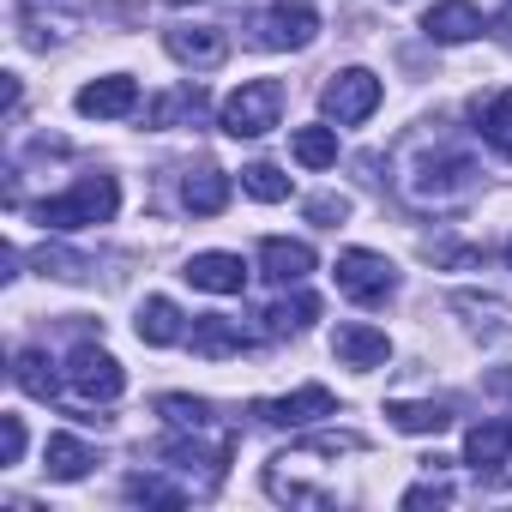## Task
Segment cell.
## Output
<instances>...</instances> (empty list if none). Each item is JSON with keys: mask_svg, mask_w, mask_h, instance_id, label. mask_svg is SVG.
<instances>
[{"mask_svg": "<svg viewBox=\"0 0 512 512\" xmlns=\"http://www.w3.org/2000/svg\"><path fill=\"white\" fill-rule=\"evenodd\" d=\"M187 338V320H181V308L169 302V296H151L145 308H139V344H151V350H169V344H181Z\"/></svg>", "mask_w": 512, "mask_h": 512, "instance_id": "obj_16", "label": "cell"}, {"mask_svg": "<svg viewBox=\"0 0 512 512\" xmlns=\"http://www.w3.org/2000/svg\"><path fill=\"white\" fill-rule=\"evenodd\" d=\"M332 350H338V362H344V368H380V362L392 356L386 332H374V326H362V320L338 326V332H332Z\"/></svg>", "mask_w": 512, "mask_h": 512, "instance_id": "obj_13", "label": "cell"}, {"mask_svg": "<svg viewBox=\"0 0 512 512\" xmlns=\"http://www.w3.org/2000/svg\"><path fill=\"white\" fill-rule=\"evenodd\" d=\"M73 103H79V115H85V121H121V115H133L139 85H133V79H121V73H109V79H91Z\"/></svg>", "mask_w": 512, "mask_h": 512, "instance_id": "obj_11", "label": "cell"}, {"mask_svg": "<svg viewBox=\"0 0 512 512\" xmlns=\"http://www.w3.org/2000/svg\"><path fill=\"white\" fill-rule=\"evenodd\" d=\"M181 205H187L193 217H217V211L229 205V175L211 169V163L187 169V181H181Z\"/></svg>", "mask_w": 512, "mask_h": 512, "instance_id": "obj_15", "label": "cell"}, {"mask_svg": "<svg viewBox=\"0 0 512 512\" xmlns=\"http://www.w3.org/2000/svg\"><path fill=\"white\" fill-rule=\"evenodd\" d=\"M157 416H169L175 428H211V404L205 398H181V392H169V398H157Z\"/></svg>", "mask_w": 512, "mask_h": 512, "instance_id": "obj_27", "label": "cell"}, {"mask_svg": "<svg viewBox=\"0 0 512 512\" xmlns=\"http://www.w3.org/2000/svg\"><path fill=\"white\" fill-rule=\"evenodd\" d=\"M115 211H121L115 175H79L67 193H55V199L37 205V223L43 229H91V223H109Z\"/></svg>", "mask_w": 512, "mask_h": 512, "instance_id": "obj_1", "label": "cell"}, {"mask_svg": "<svg viewBox=\"0 0 512 512\" xmlns=\"http://www.w3.org/2000/svg\"><path fill=\"white\" fill-rule=\"evenodd\" d=\"M241 187H247L253 199H266V205L290 199V175H284V169H272V163H247V169H241Z\"/></svg>", "mask_w": 512, "mask_h": 512, "instance_id": "obj_25", "label": "cell"}, {"mask_svg": "<svg viewBox=\"0 0 512 512\" xmlns=\"http://www.w3.org/2000/svg\"><path fill=\"white\" fill-rule=\"evenodd\" d=\"M506 452H512V422H476V428L464 434V458H470L476 470L506 464Z\"/></svg>", "mask_w": 512, "mask_h": 512, "instance_id": "obj_19", "label": "cell"}, {"mask_svg": "<svg viewBox=\"0 0 512 512\" xmlns=\"http://www.w3.org/2000/svg\"><path fill=\"white\" fill-rule=\"evenodd\" d=\"M386 416H392V428H404V434H440L452 416H446V404H386Z\"/></svg>", "mask_w": 512, "mask_h": 512, "instance_id": "obj_24", "label": "cell"}, {"mask_svg": "<svg viewBox=\"0 0 512 512\" xmlns=\"http://www.w3.org/2000/svg\"><path fill=\"white\" fill-rule=\"evenodd\" d=\"M482 139H488L500 157H512V91H500V97L482 109Z\"/></svg>", "mask_w": 512, "mask_h": 512, "instance_id": "obj_26", "label": "cell"}, {"mask_svg": "<svg viewBox=\"0 0 512 512\" xmlns=\"http://www.w3.org/2000/svg\"><path fill=\"white\" fill-rule=\"evenodd\" d=\"M338 290L350 296V302H362V308H374V302H386L392 290H398V272H392V260L386 253H368V247H350V253H338Z\"/></svg>", "mask_w": 512, "mask_h": 512, "instance_id": "obj_5", "label": "cell"}, {"mask_svg": "<svg viewBox=\"0 0 512 512\" xmlns=\"http://www.w3.org/2000/svg\"><path fill=\"white\" fill-rule=\"evenodd\" d=\"M67 392H73V404H115L127 392V374H121V362L109 350L79 344L67 356Z\"/></svg>", "mask_w": 512, "mask_h": 512, "instance_id": "obj_4", "label": "cell"}, {"mask_svg": "<svg viewBox=\"0 0 512 512\" xmlns=\"http://www.w3.org/2000/svg\"><path fill=\"white\" fill-rule=\"evenodd\" d=\"M260 266H266L272 284H302V278L314 272V247H308V241L272 235V241H260Z\"/></svg>", "mask_w": 512, "mask_h": 512, "instance_id": "obj_14", "label": "cell"}, {"mask_svg": "<svg viewBox=\"0 0 512 512\" xmlns=\"http://www.w3.org/2000/svg\"><path fill=\"white\" fill-rule=\"evenodd\" d=\"M193 356H241L247 350V332L235 326V320H223V314H205V320H193Z\"/></svg>", "mask_w": 512, "mask_h": 512, "instance_id": "obj_18", "label": "cell"}, {"mask_svg": "<svg viewBox=\"0 0 512 512\" xmlns=\"http://www.w3.org/2000/svg\"><path fill=\"white\" fill-rule=\"evenodd\" d=\"M91 464H97V452H91L79 434H49V446H43V470H49V482H79Z\"/></svg>", "mask_w": 512, "mask_h": 512, "instance_id": "obj_17", "label": "cell"}, {"mask_svg": "<svg viewBox=\"0 0 512 512\" xmlns=\"http://www.w3.org/2000/svg\"><path fill=\"white\" fill-rule=\"evenodd\" d=\"M163 49H169L181 67H193V73H211V67H223V55H229V37H223V31H211V25H181V31H169V37H163Z\"/></svg>", "mask_w": 512, "mask_h": 512, "instance_id": "obj_9", "label": "cell"}, {"mask_svg": "<svg viewBox=\"0 0 512 512\" xmlns=\"http://www.w3.org/2000/svg\"><path fill=\"white\" fill-rule=\"evenodd\" d=\"M422 31L434 43H470V37H482V13L470 7V0H434V7L422 13Z\"/></svg>", "mask_w": 512, "mask_h": 512, "instance_id": "obj_12", "label": "cell"}, {"mask_svg": "<svg viewBox=\"0 0 512 512\" xmlns=\"http://www.w3.org/2000/svg\"><path fill=\"white\" fill-rule=\"evenodd\" d=\"M290 151H296L302 169H332L338 163V127H296Z\"/></svg>", "mask_w": 512, "mask_h": 512, "instance_id": "obj_20", "label": "cell"}, {"mask_svg": "<svg viewBox=\"0 0 512 512\" xmlns=\"http://www.w3.org/2000/svg\"><path fill=\"white\" fill-rule=\"evenodd\" d=\"M440 500H452L440 482H422V488H410V494H404V506H440Z\"/></svg>", "mask_w": 512, "mask_h": 512, "instance_id": "obj_31", "label": "cell"}, {"mask_svg": "<svg viewBox=\"0 0 512 512\" xmlns=\"http://www.w3.org/2000/svg\"><path fill=\"white\" fill-rule=\"evenodd\" d=\"M278 109H284V85L278 79H253L223 103V133L229 139H266L278 127Z\"/></svg>", "mask_w": 512, "mask_h": 512, "instance_id": "obj_2", "label": "cell"}, {"mask_svg": "<svg viewBox=\"0 0 512 512\" xmlns=\"http://www.w3.org/2000/svg\"><path fill=\"white\" fill-rule=\"evenodd\" d=\"M506 266H512V241H506Z\"/></svg>", "mask_w": 512, "mask_h": 512, "instance_id": "obj_32", "label": "cell"}, {"mask_svg": "<svg viewBox=\"0 0 512 512\" xmlns=\"http://www.w3.org/2000/svg\"><path fill=\"white\" fill-rule=\"evenodd\" d=\"M25 458V416H0V464Z\"/></svg>", "mask_w": 512, "mask_h": 512, "instance_id": "obj_29", "label": "cell"}, {"mask_svg": "<svg viewBox=\"0 0 512 512\" xmlns=\"http://www.w3.org/2000/svg\"><path fill=\"white\" fill-rule=\"evenodd\" d=\"M470 187H476V163L458 157V151H428V157H416V169H410V193H416L422 205H452V199H464Z\"/></svg>", "mask_w": 512, "mask_h": 512, "instance_id": "obj_3", "label": "cell"}, {"mask_svg": "<svg viewBox=\"0 0 512 512\" xmlns=\"http://www.w3.org/2000/svg\"><path fill=\"white\" fill-rule=\"evenodd\" d=\"M308 217L326 223V229H338V223L350 217V199H344V193H320V199H308Z\"/></svg>", "mask_w": 512, "mask_h": 512, "instance_id": "obj_30", "label": "cell"}, {"mask_svg": "<svg viewBox=\"0 0 512 512\" xmlns=\"http://www.w3.org/2000/svg\"><path fill=\"white\" fill-rule=\"evenodd\" d=\"M320 103H326L332 121L356 127V121H368V115L380 109V79H374L368 67H344V73H332V85L320 91Z\"/></svg>", "mask_w": 512, "mask_h": 512, "instance_id": "obj_6", "label": "cell"}, {"mask_svg": "<svg viewBox=\"0 0 512 512\" xmlns=\"http://www.w3.org/2000/svg\"><path fill=\"white\" fill-rule=\"evenodd\" d=\"M314 37H320L314 0H272V13L260 19V43L266 49H308Z\"/></svg>", "mask_w": 512, "mask_h": 512, "instance_id": "obj_7", "label": "cell"}, {"mask_svg": "<svg viewBox=\"0 0 512 512\" xmlns=\"http://www.w3.org/2000/svg\"><path fill=\"white\" fill-rule=\"evenodd\" d=\"M181 278H187L193 290H211V296H241V290H247L241 253H193Z\"/></svg>", "mask_w": 512, "mask_h": 512, "instance_id": "obj_10", "label": "cell"}, {"mask_svg": "<svg viewBox=\"0 0 512 512\" xmlns=\"http://www.w3.org/2000/svg\"><path fill=\"white\" fill-rule=\"evenodd\" d=\"M199 109H205L199 85H181V91H163L145 121H151V127H175V121H199Z\"/></svg>", "mask_w": 512, "mask_h": 512, "instance_id": "obj_21", "label": "cell"}, {"mask_svg": "<svg viewBox=\"0 0 512 512\" xmlns=\"http://www.w3.org/2000/svg\"><path fill=\"white\" fill-rule=\"evenodd\" d=\"M13 380H19V392H31V398H55V362L43 356V350H19V362H13Z\"/></svg>", "mask_w": 512, "mask_h": 512, "instance_id": "obj_22", "label": "cell"}, {"mask_svg": "<svg viewBox=\"0 0 512 512\" xmlns=\"http://www.w3.org/2000/svg\"><path fill=\"white\" fill-rule=\"evenodd\" d=\"M193 488H175V482H157V476H133L127 482V500H145V506H181Z\"/></svg>", "mask_w": 512, "mask_h": 512, "instance_id": "obj_28", "label": "cell"}, {"mask_svg": "<svg viewBox=\"0 0 512 512\" xmlns=\"http://www.w3.org/2000/svg\"><path fill=\"white\" fill-rule=\"evenodd\" d=\"M308 320H320V302H314V296H290V302L266 308V338H290V332H302Z\"/></svg>", "mask_w": 512, "mask_h": 512, "instance_id": "obj_23", "label": "cell"}, {"mask_svg": "<svg viewBox=\"0 0 512 512\" xmlns=\"http://www.w3.org/2000/svg\"><path fill=\"white\" fill-rule=\"evenodd\" d=\"M253 416H260L266 428H308L320 416H338V398L326 386H302L290 398H266V404H253Z\"/></svg>", "mask_w": 512, "mask_h": 512, "instance_id": "obj_8", "label": "cell"}]
</instances>
